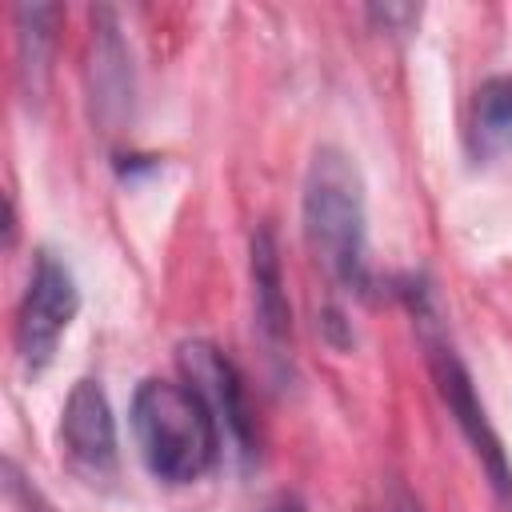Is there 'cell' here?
Instances as JSON below:
<instances>
[{"mask_svg": "<svg viewBox=\"0 0 512 512\" xmlns=\"http://www.w3.org/2000/svg\"><path fill=\"white\" fill-rule=\"evenodd\" d=\"M132 436L156 480H200L220 452V424L184 380H144L132 396Z\"/></svg>", "mask_w": 512, "mask_h": 512, "instance_id": "6da1fadb", "label": "cell"}, {"mask_svg": "<svg viewBox=\"0 0 512 512\" xmlns=\"http://www.w3.org/2000/svg\"><path fill=\"white\" fill-rule=\"evenodd\" d=\"M304 236L332 280L368 292L364 260V184L340 148H320L304 176Z\"/></svg>", "mask_w": 512, "mask_h": 512, "instance_id": "7a4b0ae2", "label": "cell"}, {"mask_svg": "<svg viewBox=\"0 0 512 512\" xmlns=\"http://www.w3.org/2000/svg\"><path fill=\"white\" fill-rule=\"evenodd\" d=\"M76 308H80V292L68 264L56 260V252L48 248L36 252L24 300L16 308V356L24 372H40L56 356V344L68 332Z\"/></svg>", "mask_w": 512, "mask_h": 512, "instance_id": "3957f363", "label": "cell"}, {"mask_svg": "<svg viewBox=\"0 0 512 512\" xmlns=\"http://www.w3.org/2000/svg\"><path fill=\"white\" fill-rule=\"evenodd\" d=\"M180 372L184 384H192L200 392V400L212 408L220 432L236 444L240 456L256 452V420L248 412V396H244V380L236 372V364L208 340H188L180 344Z\"/></svg>", "mask_w": 512, "mask_h": 512, "instance_id": "277c9868", "label": "cell"}, {"mask_svg": "<svg viewBox=\"0 0 512 512\" xmlns=\"http://www.w3.org/2000/svg\"><path fill=\"white\" fill-rule=\"evenodd\" d=\"M428 360H432V380H436L440 400L448 404L452 420L460 424V432L468 436V444L480 456L484 472L492 476V488L512 504V468H508V456L500 448V436H496V428H492V420H488V412H484V404H480V396L472 388L468 368L460 364V356L448 344H432V356Z\"/></svg>", "mask_w": 512, "mask_h": 512, "instance_id": "5b68a950", "label": "cell"}, {"mask_svg": "<svg viewBox=\"0 0 512 512\" xmlns=\"http://www.w3.org/2000/svg\"><path fill=\"white\" fill-rule=\"evenodd\" d=\"M60 448L88 476H108L116 468V420L96 380L72 384L60 412Z\"/></svg>", "mask_w": 512, "mask_h": 512, "instance_id": "8992f818", "label": "cell"}, {"mask_svg": "<svg viewBox=\"0 0 512 512\" xmlns=\"http://www.w3.org/2000/svg\"><path fill=\"white\" fill-rule=\"evenodd\" d=\"M252 300H256V324L264 340L280 352L292 332V308L284 292V272H280V252L268 228L252 236Z\"/></svg>", "mask_w": 512, "mask_h": 512, "instance_id": "52a82bcc", "label": "cell"}, {"mask_svg": "<svg viewBox=\"0 0 512 512\" xmlns=\"http://www.w3.org/2000/svg\"><path fill=\"white\" fill-rule=\"evenodd\" d=\"M468 144L476 160L512 152V76H488L472 96Z\"/></svg>", "mask_w": 512, "mask_h": 512, "instance_id": "ba28073f", "label": "cell"}, {"mask_svg": "<svg viewBox=\"0 0 512 512\" xmlns=\"http://www.w3.org/2000/svg\"><path fill=\"white\" fill-rule=\"evenodd\" d=\"M56 24H60L56 4H20L16 8V56H20V80H24L28 96H40L48 84Z\"/></svg>", "mask_w": 512, "mask_h": 512, "instance_id": "9c48e42d", "label": "cell"}, {"mask_svg": "<svg viewBox=\"0 0 512 512\" xmlns=\"http://www.w3.org/2000/svg\"><path fill=\"white\" fill-rule=\"evenodd\" d=\"M368 20L380 32H408L420 20V8H412V4H372L368 8Z\"/></svg>", "mask_w": 512, "mask_h": 512, "instance_id": "30bf717a", "label": "cell"}, {"mask_svg": "<svg viewBox=\"0 0 512 512\" xmlns=\"http://www.w3.org/2000/svg\"><path fill=\"white\" fill-rule=\"evenodd\" d=\"M280 512H304V508H296V504H284V508H280Z\"/></svg>", "mask_w": 512, "mask_h": 512, "instance_id": "8fae6325", "label": "cell"}]
</instances>
